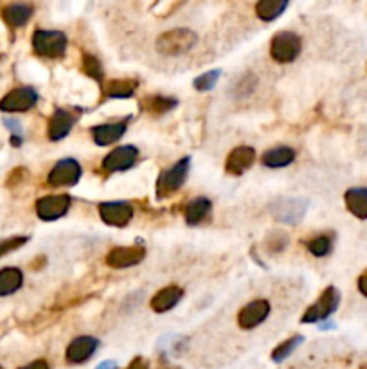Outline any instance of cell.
Returning a JSON list of instances; mask_svg holds the SVG:
<instances>
[{
	"mask_svg": "<svg viewBox=\"0 0 367 369\" xmlns=\"http://www.w3.org/2000/svg\"><path fill=\"white\" fill-rule=\"evenodd\" d=\"M159 369H179V368H175V365L169 364L168 355L162 353V355H160V358H159Z\"/></svg>",
	"mask_w": 367,
	"mask_h": 369,
	"instance_id": "39",
	"label": "cell"
},
{
	"mask_svg": "<svg viewBox=\"0 0 367 369\" xmlns=\"http://www.w3.org/2000/svg\"><path fill=\"white\" fill-rule=\"evenodd\" d=\"M340 299H342V295H340L339 288L329 285L328 288L322 290V294L317 297L315 303L312 307H308V310L303 314L301 317V323L303 324H319L322 321H328L340 307Z\"/></svg>",
	"mask_w": 367,
	"mask_h": 369,
	"instance_id": "3",
	"label": "cell"
},
{
	"mask_svg": "<svg viewBox=\"0 0 367 369\" xmlns=\"http://www.w3.org/2000/svg\"><path fill=\"white\" fill-rule=\"evenodd\" d=\"M0 369H4V368H2V365H0Z\"/></svg>",
	"mask_w": 367,
	"mask_h": 369,
	"instance_id": "43",
	"label": "cell"
},
{
	"mask_svg": "<svg viewBox=\"0 0 367 369\" xmlns=\"http://www.w3.org/2000/svg\"><path fill=\"white\" fill-rule=\"evenodd\" d=\"M125 369H149V362L145 357H135Z\"/></svg>",
	"mask_w": 367,
	"mask_h": 369,
	"instance_id": "36",
	"label": "cell"
},
{
	"mask_svg": "<svg viewBox=\"0 0 367 369\" xmlns=\"http://www.w3.org/2000/svg\"><path fill=\"white\" fill-rule=\"evenodd\" d=\"M297 153L293 148L290 146H278L272 150H266L261 157V164L270 170H279V167H286L295 160Z\"/></svg>",
	"mask_w": 367,
	"mask_h": 369,
	"instance_id": "22",
	"label": "cell"
},
{
	"mask_svg": "<svg viewBox=\"0 0 367 369\" xmlns=\"http://www.w3.org/2000/svg\"><path fill=\"white\" fill-rule=\"evenodd\" d=\"M33 49L42 58H62L67 51L69 40L62 31H47V29H38L33 35Z\"/></svg>",
	"mask_w": 367,
	"mask_h": 369,
	"instance_id": "4",
	"label": "cell"
},
{
	"mask_svg": "<svg viewBox=\"0 0 367 369\" xmlns=\"http://www.w3.org/2000/svg\"><path fill=\"white\" fill-rule=\"evenodd\" d=\"M213 211V202L208 197H195L184 207V220L191 227L200 226L208 220Z\"/></svg>",
	"mask_w": 367,
	"mask_h": 369,
	"instance_id": "19",
	"label": "cell"
},
{
	"mask_svg": "<svg viewBox=\"0 0 367 369\" xmlns=\"http://www.w3.org/2000/svg\"><path fill=\"white\" fill-rule=\"evenodd\" d=\"M198 42V35L191 29H171V31H166L157 38V51L164 56H180L186 55L196 45Z\"/></svg>",
	"mask_w": 367,
	"mask_h": 369,
	"instance_id": "2",
	"label": "cell"
},
{
	"mask_svg": "<svg viewBox=\"0 0 367 369\" xmlns=\"http://www.w3.org/2000/svg\"><path fill=\"white\" fill-rule=\"evenodd\" d=\"M256 163V150L252 146H236L225 160V171L229 175L239 177L243 175L247 170L254 166Z\"/></svg>",
	"mask_w": 367,
	"mask_h": 369,
	"instance_id": "17",
	"label": "cell"
},
{
	"mask_svg": "<svg viewBox=\"0 0 367 369\" xmlns=\"http://www.w3.org/2000/svg\"><path fill=\"white\" fill-rule=\"evenodd\" d=\"M33 9L31 4H24V2H15V4H9L2 9V18L4 22L8 23L9 28L13 29H18V28H24L26 23L31 20Z\"/></svg>",
	"mask_w": 367,
	"mask_h": 369,
	"instance_id": "20",
	"label": "cell"
},
{
	"mask_svg": "<svg viewBox=\"0 0 367 369\" xmlns=\"http://www.w3.org/2000/svg\"><path fill=\"white\" fill-rule=\"evenodd\" d=\"M40 96L33 87H16L9 90L2 99H0V112L4 114H20L29 112L36 106Z\"/></svg>",
	"mask_w": 367,
	"mask_h": 369,
	"instance_id": "8",
	"label": "cell"
},
{
	"mask_svg": "<svg viewBox=\"0 0 367 369\" xmlns=\"http://www.w3.org/2000/svg\"><path fill=\"white\" fill-rule=\"evenodd\" d=\"M28 179V170L26 167H15V170L9 173V177L6 179V186L8 187H16Z\"/></svg>",
	"mask_w": 367,
	"mask_h": 369,
	"instance_id": "34",
	"label": "cell"
},
{
	"mask_svg": "<svg viewBox=\"0 0 367 369\" xmlns=\"http://www.w3.org/2000/svg\"><path fill=\"white\" fill-rule=\"evenodd\" d=\"M99 216L105 221L106 226L118 227V229H125L130 226V221L133 220V206L126 200H106V202H99L98 206Z\"/></svg>",
	"mask_w": 367,
	"mask_h": 369,
	"instance_id": "9",
	"label": "cell"
},
{
	"mask_svg": "<svg viewBox=\"0 0 367 369\" xmlns=\"http://www.w3.org/2000/svg\"><path fill=\"white\" fill-rule=\"evenodd\" d=\"M220 76H222V70L220 69L208 70V72L200 74V76H196V78L193 79V87H195V90H198V92H209V90H213L216 87Z\"/></svg>",
	"mask_w": 367,
	"mask_h": 369,
	"instance_id": "30",
	"label": "cell"
},
{
	"mask_svg": "<svg viewBox=\"0 0 367 369\" xmlns=\"http://www.w3.org/2000/svg\"><path fill=\"white\" fill-rule=\"evenodd\" d=\"M306 249L312 256L326 258L333 250V234H317L312 240H308Z\"/></svg>",
	"mask_w": 367,
	"mask_h": 369,
	"instance_id": "28",
	"label": "cell"
},
{
	"mask_svg": "<svg viewBox=\"0 0 367 369\" xmlns=\"http://www.w3.org/2000/svg\"><path fill=\"white\" fill-rule=\"evenodd\" d=\"M78 123V114L69 109H56L47 123V137L52 143L65 139L72 132L74 125Z\"/></svg>",
	"mask_w": 367,
	"mask_h": 369,
	"instance_id": "15",
	"label": "cell"
},
{
	"mask_svg": "<svg viewBox=\"0 0 367 369\" xmlns=\"http://www.w3.org/2000/svg\"><path fill=\"white\" fill-rule=\"evenodd\" d=\"M137 159H139V148L133 144H123V146L113 148L103 159L101 170L105 173H123V171L132 170Z\"/></svg>",
	"mask_w": 367,
	"mask_h": 369,
	"instance_id": "10",
	"label": "cell"
},
{
	"mask_svg": "<svg viewBox=\"0 0 367 369\" xmlns=\"http://www.w3.org/2000/svg\"><path fill=\"white\" fill-rule=\"evenodd\" d=\"M18 369H51V368H49V362L47 360H43V358H38V360L29 362V364L22 365V368H18Z\"/></svg>",
	"mask_w": 367,
	"mask_h": 369,
	"instance_id": "38",
	"label": "cell"
},
{
	"mask_svg": "<svg viewBox=\"0 0 367 369\" xmlns=\"http://www.w3.org/2000/svg\"><path fill=\"white\" fill-rule=\"evenodd\" d=\"M360 369H367V362H366V364H363V365H362V368H360Z\"/></svg>",
	"mask_w": 367,
	"mask_h": 369,
	"instance_id": "42",
	"label": "cell"
},
{
	"mask_svg": "<svg viewBox=\"0 0 367 369\" xmlns=\"http://www.w3.org/2000/svg\"><path fill=\"white\" fill-rule=\"evenodd\" d=\"M145 258V245H128V247H113L112 250H108L105 263L110 268H130L141 263Z\"/></svg>",
	"mask_w": 367,
	"mask_h": 369,
	"instance_id": "13",
	"label": "cell"
},
{
	"mask_svg": "<svg viewBox=\"0 0 367 369\" xmlns=\"http://www.w3.org/2000/svg\"><path fill=\"white\" fill-rule=\"evenodd\" d=\"M4 125L8 126L11 136H22V125H20V121L13 119V117H4Z\"/></svg>",
	"mask_w": 367,
	"mask_h": 369,
	"instance_id": "35",
	"label": "cell"
},
{
	"mask_svg": "<svg viewBox=\"0 0 367 369\" xmlns=\"http://www.w3.org/2000/svg\"><path fill=\"white\" fill-rule=\"evenodd\" d=\"M184 288L179 285H168V287L160 288L149 301V307L155 314H166V312L173 310L176 304L182 301Z\"/></svg>",
	"mask_w": 367,
	"mask_h": 369,
	"instance_id": "18",
	"label": "cell"
},
{
	"mask_svg": "<svg viewBox=\"0 0 367 369\" xmlns=\"http://www.w3.org/2000/svg\"><path fill=\"white\" fill-rule=\"evenodd\" d=\"M72 206V199L69 194H47L36 200V216L43 221H56L65 216Z\"/></svg>",
	"mask_w": 367,
	"mask_h": 369,
	"instance_id": "11",
	"label": "cell"
},
{
	"mask_svg": "<svg viewBox=\"0 0 367 369\" xmlns=\"http://www.w3.org/2000/svg\"><path fill=\"white\" fill-rule=\"evenodd\" d=\"M81 70L86 74V76H89V78L94 79L98 85L103 87V79H105V69H103L101 62H99L94 55H90V53H83Z\"/></svg>",
	"mask_w": 367,
	"mask_h": 369,
	"instance_id": "29",
	"label": "cell"
},
{
	"mask_svg": "<svg viewBox=\"0 0 367 369\" xmlns=\"http://www.w3.org/2000/svg\"><path fill=\"white\" fill-rule=\"evenodd\" d=\"M346 209L358 220H367V187H351L344 194Z\"/></svg>",
	"mask_w": 367,
	"mask_h": 369,
	"instance_id": "21",
	"label": "cell"
},
{
	"mask_svg": "<svg viewBox=\"0 0 367 369\" xmlns=\"http://www.w3.org/2000/svg\"><path fill=\"white\" fill-rule=\"evenodd\" d=\"M269 209L270 214L285 226H297L308 211V200L297 199V197H283V199L273 200Z\"/></svg>",
	"mask_w": 367,
	"mask_h": 369,
	"instance_id": "5",
	"label": "cell"
},
{
	"mask_svg": "<svg viewBox=\"0 0 367 369\" xmlns=\"http://www.w3.org/2000/svg\"><path fill=\"white\" fill-rule=\"evenodd\" d=\"M270 312H272V307H270L269 299H263V297L261 299H252L238 312V326L245 331L254 330L265 323Z\"/></svg>",
	"mask_w": 367,
	"mask_h": 369,
	"instance_id": "12",
	"label": "cell"
},
{
	"mask_svg": "<svg viewBox=\"0 0 367 369\" xmlns=\"http://www.w3.org/2000/svg\"><path fill=\"white\" fill-rule=\"evenodd\" d=\"M96 369H119V368L113 360H105V362H101V364H99Z\"/></svg>",
	"mask_w": 367,
	"mask_h": 369,
	"instance_id": "40",
	"label": "cell"
},
{
	"mask_svg": "<svg viewBox=\"0 0 367 369\" xmlns=\"http://www.w3.org/2000/svg\"><path fill=\"white\" fill-rule=\"evenodd\" d=\"M176 106H179L176 97L160 96V94L146 96L145 101H142V110H146V112L152 114V116H164V114H169L171 110H175Z\"/></svg>",
	"mask_w": 367,
	"mask_h": 369,
	"instance_id": "25",
	"label": "cell"
},
{
	"mask_svg": "<svg viewBox=\"0 0 367 369\" xmlns=\"http://www.w3.org/2000/svg\"><path fill=\"white\" fill-rule=\"evenodd\" d=\"M103 87H105V89H103V97H105V99H130V97L135 96L137 79H110V82Z\"/></svg>",
	"mask_w": 367,
	"mask_h": 369,
	"instance_id": "23",
	"label": "cell"
},
{
	"mask_svg": "<svg viewBox=\"0 0 367 369\" xmlns=\"http://www.w3.org/2000/svg\"><path fill=\"white\" fill-rule=\"evenodd\" d=\"M189 170H191V159L184 157V159L176 160L173 166L166 167L159 175L155 184V194L159 200H166L176 193L180 187L186 184L189 177Z\"/></svg>",
	"mask_w": 367,
	"mask_h": 369,
	"instance_id": "1",
	"label": "cell"
},
{
	"mask_svg": "<svg viewBox=\"0 0 367 369\" xmlns=\"http://www.w3.org/2000/svg\"><path fill=\"white\" fill-rule=\"evenodd\" d=\"M356 288H358V292L363 297H367V268L360 274L358 280H356Z\"/></svg>",
	"mask_w": 367,
	"mask_h": 369,
	"instance_id": "37",
	"label": "cell"
},
{
	"mask_svg": "<svg viewBox=\"0 0 367 369\" xmlns=\"http://www.w3.org/2000/svg\"><path fill=\"white\" fill-rule=\"evenodd\" d=\"M303 342H305V337H303V335H293V337L286 338V341H283L281 344H278L276 350L272 351V355H270V358H272L276 364H281V362H285L286 358L297 350V348L301 346Z\"/></svg>",
	"mask_w": 367,
	"mask_h": 369,
	"instance_id": "27",
	"label": "cell"
},
{
	"mask_svg": "<svg viewBox=\"0 0 367 369\" xmlns=\"http://www.w3.org/2000/svg\"><path fill=\"white\" fill-rule=\"evenodd\" d=\"M288 0H258L256 4V15L263 22H273L285 13Z\"/></svg>",
	"mask_w": 367,
	"mask_h": 369,
	"instance_id": "26",
	"label": "cell"
},
{
	"mask_svg": "<svg viewBox=\"0 0 367 369\" xmlns=\"http://www.w3.org/2000/svg\"><path fill=\"white\" fill-rule=\"evenodd\" d=\"M128 119L113 121V123H105V125H96L90 128V136L94 139V143L98 146H110V144H115L125 137L126 130H128Z\"/></svg>",
	"mask_w": 367,
	"mask_h": 369,
	"instance_id": "16",
	"label": "cell"
},
{
	"mask_svg": "<svg viewBox=\"0 0 367 369\" xmlns=\"http://www.w3.org/2000/svg\"><path fill=\"white\" fill-rule=\"evenodd\" d=\"M83 167L72 157H65V159L58 160L55 166L51 167L47 175V186L51 187H74L76 184L81 180Z\"/></svg>",
	"mask_w": 367,
	"mask_h": 369,
	"instance_id": "7",
	"label": "cell"
},
{
	"mask_svg": "<svg viewBox=\"0 0 367 369\" xmlns=\"http://www.w3.org/2000/svg\"><path fill=\"white\" fill-rule=\"evenodd\" d=\"M29 241V236H9L0 240V258L8 256V254L15 253L20 247H24Z\"/></svg>",
	"mask_w": 367,
	"mask_h": 369,
	"instance_id": "33",
	"label": "cell"
},
{
	"mask_svg": "<svg viewBox=\"0 0 367 369\" xmlns=\"http://www.w3.org/2000/svg\"><path fill=\"white\" fill-rule=\"evenodd\" d=\"M256 87H258V78L252 74H245V76L238 78V82H235L232 94H235L236 99H243V97H249L250 94L254 92Z\"/></svg>",
	"mask_w": 367,
	"mask_h": 369,
	"instance_id": "31",
	"label": "cell"
},
{
	"mask_svg": "<svg viewBox=\"0 0 367 369\" xmlns=\"http://www.w3.org/2000/svg\"><path fill=\"white\" fill-rule=\"evenodd\" d=\"M303 51L301 36L292 31H279L270 42V56L278 63H292Z\"/></svg>",
	"mask_w": 367,
	"mask_h": 369,
	"instance_id": "6",
	"label": "cell"
},
{
	"mask_svg": "<svg viewBox=\"0 0 367 369\" xmlns=\"http://www.w3.org/2000/svg\"><path fill=\"white\" fill-rule=\"evenodd\" d=\"M43 265H45V256H38L35 260V263H31V268H35L36 270V268H42Z\"/></svg>",
	"mask_w": 367,
	"mask_h": 369,
	"instance_id": "41",
	"label": "cell"
},
{
	"mask_svg": "<svg viewBox=\"0 0 367 369\" xmlns=\"http://www.w3.org/2000/svg\"><path fill=\"white\" fill-rule=\"evenodd\" d=\"M24 285V272L18 267L0 268V297H8Z\"/></svg>",
	"mask_w": 367,
	"mask_h": 369,
	"instance_id": "24",
	"label": "cell"
},
{
	"mask_svg": "<svg viewBox=\"0 0 367 369\" xmlns=\"http://www.w3.org/2000/svg\"><path fill=\"white\" fill-rule=\"evenodd\" d=\"M288 247V234L286 233H272L266 240V253L269 254H279Z\"/></svg>",
	"mask_w": 367,
	"mask_h": 369,
	"instance_id": "32",
	"label": "cell"
},
{
	"mask_svg": "<svg viewBox=\"0 0 367 369\" xmlns=\"http://www.w3.org/2000/svg\"><path fill=\"white\" fill-rule=\"evenodd\" d=\"M99 348V341L92 335H79L72 338L71 344L65 350V360L72 365L85 364L86 360L94 357Z\"/></svg>",
	"mask_w": 367,
	"mask_h": 369,
	"instance_id": "14",
	"label": "cell"
}]
</instances>
